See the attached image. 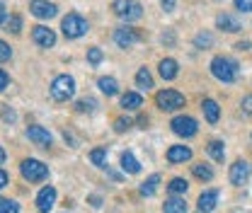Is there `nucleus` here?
<instances>
[{"label":"nucleus","mask_w":252,"mask_h":213,"mask_svg":"<svg viewBox=\"0 0 252 213\" xmlns=\"http://www.w3.org/2000/svg\"><path fill=\"white\" fill-rule=\"evenodd\" d=\"M73 94H75V80H73L70 75H59V78H54V83H51V97H54V99L68 102Z\"/></svg>","instance_id":"nucleus-5"},{"label":"nucleus","mask_w":252,"mask_h":213,"mask_svg":"<svg viewBox=\"0 0 252 213\" xmlns=\"http://www.w3.org/2000/svg\"><path fill=\"white\" fill-rule=\"evenodd\" d=\"M7 30L12 31V34H20V30H22V20H20V15H12V17L7 20Z\"/></svg>","instance_id":"nucleus-33"},{"label":"nucleus","mask_w":252,"mask_h":213,"mask_svg":"<svg viewBox=\"0 0 252 213\" xmlns=\"http://www.w3.org/2000/svg\"><path fill=\"white\" fill-rule=\"evenodd\" d=\"M175 2H177V0H160V5H162L165 12H172V10H175Z\"/></svg>","instance_id":"nucleus-37"},{"label":"nucleus","mask_w":252,"mask_h":213,"mask_svg":"<svg viewBox=\"0 0 252 213\" xmlns=\"http://www.w3.org/2000/svg\"><path fill=\"white\" fill-rule=\"evenodd\" d=\"M216 27L223 30V31H230V34L243 30V27H240V22H238L233 15H219V17H216Z\"/></svg>","instance_id":"nucleus-17"},{"label":"nucleus","mask_w":252,"mask_h":213,"mask_svg":"<svg viewBox=\"0 0 252 213\" xmlns=\"http://www.w3.org/2000/svg\"><path fill=\"white\" fill-rule=\"evenodd\" d=\"M7 83H10V78H7V73L5 70H0V92L7 88Z\"/></svg>","instance_id":"nucleus-38"},{"label":"nucleus","mask_w":252,"mask_h":213,"mask_svg":"<svg viewBox=\"0 0 252 213\" xmlns=\"http://www.w3.org/2000/svg\"><path fill=\"white\" fill-rule=\"evenodd\" d=\"M114 41L122 49H131L138 41V34H136V30H131V27H119V30L114 31Z\"/></svg>","instance_id":"nucleus-13"},{"label":"nucleus","mask_w":252,"mask_h":213,"mask_svg":"<svg viewBox=\"0 0 252 213\" xmlns=\"http://www.w3.org/2000/svg\"><path fill=\"white\" fill-rule=\"evenodd\" d=\"M235 7H238L240 12H250L252 10V0H235Z\"/></svg>","instance_id":"nucleus-36"},{"label":"nucleus","mask_w":252,"mask_h":213,"mask_svg":"<svg viewBox=\"0 0 252 213\" xmlns=\"http://www.w3.org/2000/svg\"><path fill=\"white\" fill-rule=\"evenodd\" d=\"M61 30L65 34V39H78V36H83L88 31V20L80 17V15H75V12H70V15L63 17Z\"/></svg>","instance_id":"nucleus-4"},{"label":"nucleus","mask_w":252,"mask_h":213,"mask_svg":"<svg viewBox=\"0 0 252 213\" xmlns=\"http://www.w3.org/2000/svg\"><path fill=\"white\" fill-rule=\"evenodd\" d=\"M216 206H219V191L216 189H209L199 196V211L201 213H211Z\"/></svg>","instance_id":"nucleus-14"},{"label":"nucleus","mask_w":252,"mask_h":213,"mask_svg":"<svg viewBox=\"0 0 252 213\" xmlns=\"http://www.w3.org/2000/svg\"><path fill=\"white\" fill-rule=\"evenodd\" d=\"M211 73L220 83H233L238 78V63L233 59H225V56H216L211 61Z\"/></svg>","instance_id":"nucleus-1"},{"label":"nucleus","mask_w":252,"mask_h":213,"mask_svg":"<svg viewBox=\"0 0 252 213\" xmlns=\"http://www.w3.org/2000/svg\"><path fill=\"white\" fill-rule=\"evenodd\" d=\"M191 172H194L196 180H204V182H211V180H214V170H211L209 165H204V162L191 165Z\"/></svg>","instance_id":"nucleus-23"},{"label":"nucleus","mask_w":252,"mask_h":213,"mask_svg":"<svg viewBox=\"0 0 252 213\" xmlns=\"http://www.w3.org/2000/svg\"><path fill=\"white\" fill-rule=\"evenodd\" d=\"M167 160H170L172 165L187 162V160H191V148H187V146H172V148L167 151Z\"/></svg>","instance_id":"nucleus-15"},{"label":"nucleus","mask_w":252,"mask_h":213,"mask_svg":"<svg viewBox=\"0 0 252 213\" xmlns=\"http://www.w3.org/2000/svg\"><path fill=\"white\" fill-rule=\"evenodd\" d=\"M122 167H124V172H128V175H138L141 172V162L133 157V152H128V151L122 155Z\"/></svg>","instance_id":"nucleus-21"},{"label":"nucleus","mask_w":252,"mask_h":213,"mask_svg":"<svg viewBox=\"0 0 252 213\" xmlns=\"http://www.w3.org/2000/svg\"><path fill=\"white\" fill-rule=\"evenodd\" d=\"M27 138H30L32 143H36V146H41V148H49L51 146V133L46 131V128H41V126H30L27 128Z\"/></svg>","instance_id":"nucleus-12"},{"label":"nucleus","mask_w":252,"mask_h":213,"mask_svg":"<svg viewBox=\"0 0 252 213\" xmlns=\"http://www.w3.org/2000/svg\"><path fill=\"white\" fill-rule=\"evenodd\" d=\"M75 109H78V112H83V114H85V112H88V114H93L94 109H97V102H94L93 97H85V99H78V104H75Z\"/></svg>","instance_id":"nucleus-29"},{"label":"nucleus","mask_w":252,"mask_h":213,"mask_svg":"<svg viewBox=\"0 0 252 213\" xmlns=\"http://www.w3.org/2000/svg\"><path fill=\"white\" fill-rule=\"evenodd\" d=\"M170 126H172V131L177 133V136H182V138H191V136H196V131H199V126H196V122L191 119V117H175L172 122H170Z\"/></svg>","instance_id":"nucleus-7"},{"label":"nucleus","mask_w":252,"mask_h":213,"mask_svg":"<svg viewBox=\"0 0 252 213\" xmlns=\"http://www.w3.org/2000/svg\"><path fill=\"white\" fill-rule=\"evenodd\" d=\"M32 39H34V44L49 49V46L56 44V31L49 30V27H44V25H36V27H32Z\"/></svg>","instance_id":"nucleus-9"},{"label":"nucleus","mask_w":252,"mask_h":213,"mask_svg":"<svg viewBox=\"0 0 252 213\" xmlns=\"http://www.w3.org/2000/svg\"><path fill=\"white\" fill-rule=\"evenodd\" d=\"M102 59H104L102 49H97V46H90V49H88V61L93 63V65H97V63H102Z\"/></svg>","instance_id":"nucleus-31"},{"label":"nucleus","mask_w":252,"mask_h":213,"mask_svg":"<svg viewBox=\"0 0 252 213\" xmlns=\"http://www.w3.org/2000/svg\"><path fill=\"white\" fill-rule=\"evenodd\" d=\"M10 56H12V49L0 39V61H10Z\"/></svg>","instance_id":"nucleus-35"},{"label":"nucleus","mask_w":252,"mask_h":213,"mask_svg":"<svg viewBox=\"0 0 252 213\" xmlns=\"http://www.w3.org/2000/svg\"><path fill=\"white\" fill-rule=\"evenodd\" d=\"M112 10H114V15H119L126 22H136L143 15V7H141L138 0H114L112 2Z\"/></svg>","instance_id":"nucleus-2"},{"label":"nucleus","mask_w":252,"mask_h":213,"mask_svg":"<svg viewBox=\"0 0 252 213\" xmlns=\"http://www.w3.org/2000/svg\"><path fill=\"white\" fill-rule=\"evenodd\" d=\"M128 128H131V119H117V122H114V131H117V133H124Z\"/></svg>","instance_id":"nucleus-34"},{"label":"nucleus","mask_w":252,"mask_h":213,"mask_svg":"<svg viewBox=\"0 0 252 213\" xmlns=\"http://www.w3.org/2000/svg\"><path fill=\"white\" fill-rule=\"evenodd\" d=\"M201 109H204V117H206V122H209V123L219 122L220 109H219V104H216L214 99H204V102H201Z\"/></svg>","instance_id":"nucleus-19"},{"label":"nucleus","mask_w":252,"mask_h":213,"mask_svg":"<svg viewBox=\"0 0 252 213\" xmlns=\"http://www.w3.org/2000/svg\"><path fill=\"white\" fill-rule=\"evenodd\" d=\"M156 102L162 112H177L180 107H185V94L177 90H160L156 94Z\"/></svg>","instance_id":"nucleus-6"},{"label":"nucleus","mask_w":252,"mask_h":213,"mask_svg":"<svg viewBox=\"0 0 252 213\" xmlns=\"http://www.w3.org/2000/svg\"><path fill=\"white\" fill-rule=\"evenodd\" d=\"M158 70H160L162 80H175L177 78V61L175 59H162L160 65H158Z\"/></svg>","instance_id":"nucleus-16"},{"label":"nucleus","mask_w":252,"mask_h":213,"mask_svg":"<svg viewBox=\"0 0 252 213\" xmlns=\"http://www.w3.org/2000/svg\"><path fill=\"white\" fill-rule=\"evenodd\" d=\"M2 162H5V151L0 148V165H2Z\"/></svg>","instance_id":"nucleus-45"},{"label":"nucleus","mask_w":252,"mask_h":213,"mask_svg":"<svg viewBox=\"0 0 252 213\" xmlns=\"http://www.w3.org/2000/svg\"><path fill=\"white\" fill-rule=\"evenodd\" d=\"M0 213H20V206H17L15 201H10V199H2V204H0Z\"/></svg>","instance_id":"nucleus-32"},{"label":"nucleus","mask_w":252,"mask_h":213,"mask_svg":"<svg viewBox=\"0 0 252 213\" xmlns=\"http://www.w3.org/2000/svg\"><path fill=\"white\" fill-rule=\"evenodd\" d=\"M167 189H170V194H175V196H180V194H187L189 182H187V180H182V177H175L172 182L167 184Z\"/></svg>","instance_id":"nucleus-25"},{"label":"nucleus","mask_w":252,"mask_h":213,"mask_svg":"<svg viewBox=\"0 0 252 213\" xmlns=\"http://www.w3.org/2000/svg\"><path fill=\"white\" fill-rule=\"evenodd\" d=\"M243 107H245V112H250V114H252V94H250V97H245Z\"/></svg>","instance_id":"nucleus-41"},{"label":"nucleus","mask_w":252,"mask_h":213,"mask_svg":"<svg viewBox=\"0 0 252 213\" xmlns=\"http://www.w3.org/2000/svg\"><path fill=\"white\" fill-rule=\"evenodd\" d=\"M162 211L165 213H187V201L180 199V196H172L162 204Z\"/></svg>","instance_id":"nucleus-20"},{"label":"nucleus","mask_w":252,"mask_h":213,"mask_svg":"<svg viewBox=\"0 0 252 213\" xmlns=\"http://www.w3.org/2000/svg\"><path fill=\"white\" fill-rule=\"evenodd\" d=\"M5 184H7V172H5V170H0V189H2Z\"/></svg>","instance_id":"nucleus-42"},{"label":"nucleus","mask_w":252,"mask_h":213,"mask_svg":"<svg viewBox=\"0 0 252 213\" xmlns=\"http://www.w3.org/2000/svg\"><path fill=\"white\" fill-rule=\"evenodd\" d=\"M248 177H250V165L245 160H235L230 165V184L243 186V184L248 182Z\"/></svg>","instance_id":"nucleus-10"},{"label":"nucleus","mask_w":252,"mask_h":213,"mask_svg":"<svg viewBox=\"0 0 252 213\" xmlns=\"http://www.w3.org/2000/svg\"><path fill=\"white\" fill-rule=\"evenodd\" d=\"M0 204H2V199H0Z\"/></svg>","instance_id":"nucleus-46"},{"label":"nucleus","mask_w":252,"mask_h":213,"mask_svg":"<svg viewBox=\"0 0 252 213\" xmlns=\"http://www.w3.org/2000/svg\"><path fill=\"white\" fill-rule=\"evenodd\" d=\"M90 201H93V206H94V209H97V206H102V199H99V196H93Z\"/></svg>","instance_id":"nucleus-43"},{"label":"nucleus","mask_w":252,"mask_h":213,"mask_svg":"<svg viewBox=\"0 0 252 213\" xmlns=\"http://www.w3.org/2000/svg\"><path fill=\"white\" fill-rule=\"evenodd\" d=\"M158 184H160V175H151V177L143 182V186H141V194H143V196H153Z\"/></svg>","instance_id":"nucleus-27"},{"label":"nucleus","mask_w":252,"mask_h":213,"mask_svg":"<svg viewBox=\"0 0 252 213\" xmlns=\"http://www.w3.org/2000/svg\"><path fill=\"white\" fill-rule=\"evenodd\" d=\"M56 204V189L54 186H44L39 194H36V209L39 213H49Z\"/></svg>","instance_id":"nucleus-11"},{"label":"nucleus","mask_w":252,"mask_h":213,"mask_svg":"<svg viewBox=\"0 0 252 213\" xmlns=\"http://www.w3.org/2000/svg\"><path fill=\"white\" fill-rule=\"evenodd\" d=\"M2 22H5V5L0 2V25H2Z\"/></svg>","instance_id":"nucleus-44"},{"label":"nucleus","mask_w":252,"mask_h":213,"mask_svg":"<svg viewBox=\"0 0 252 213\" xmlns=\"http://www.w3.org/2000/svg\"><path fill=\"white\" fill-rule=\"evenodd\" d=\"M2 119H5V122H15V112L5 107V109H2Z\"/></svg>","instance_id":"nucleus-39"},{"label":"nucleus","mask_w":252,"mask_h":213,"mask_svg":"<svg viewBox=\"0 0 252 213\" xmlns=\"http://www.w3.org/2000/svg\"><path fill=\"white\" fill-rule=\"evenodd\" d=\"M90 160H93L97 167H104V165H107V151H104V148H94V151L90 152Z\"/></svg>","instance_id":"nucleus-30"},{"label":"nucleus","mask_w":252,"mask_h":213,"mask_svg":"<svg viewBox=\"0 0 252 213\" xmlns=\"http://www.w3.org/2000/svg\"><path fill=\"white\" fill-rule=\"evenodd\" d=\"M194 46H196V49H211V46H214V36H211L209 31H199V34L194 36Z\"/></svg>","instance_id":"nucleus-28"},{"label":"nucleus","mask_w":252,"mask_h":213,"mask_svg":"<svg viewBox=\"0 0 252 213\" xmlns=\"http://www.w3.org/2000/svg\"><path fill=\"white\" fill-rule=\"evenodd\" d=\"M136 85H138L141 90H151V88H153V75H151L148 68H141V70L136 73Z\"/></svg>","instance_id":"nucleus-24"},{"label":"nucleus","mask_w":252,"mask_h":213,"mask_svg":"<svg viewBox=\"0 0 252 213\" xmlns=\"http://www.w3.org/2000/svg\"><path fill=\"white\" fill-rule=\"evenodd\" d=\"M206 151H209V155H211L216 162H223V157H225V148H223V143H220V141H211V143L206 146Z\"/></svg>","instance_id":"nucleus-26"},{"label":"nucleus","mask_w":252,"mask_h":213,"mask_svg":"<svg viewBox=\"0 0 252 213\" xmlns=\"http://www.w3.org/2000/svg\"><path fill=\"white\" fill-rule=\"evenodd\" d=\"M122 107L128 112H136V109L143 107V97L138 92H126V94H122Z\"/></svg>","instance_id":"nucleus-18"},{"label":"nucleus","mask_w":252,"mask_h":213,"mask_svg":"<svg viewBox=\"0 0 252 213\" xmlns=\"http://www.w3.org/2000/svg\"><path fill=\"white\" fill-rule=\"evenodd\" d=\"M20 172H22V177H25L27 182H44V180L49 177V167H46L44 162L34 160V157L22 160V165H20Z\"/></svg>","instance_id":"nucleus-3"},{"label":"nucleus","mask_w":252,"mask_h":213,"mask_svg":"<svg viewBox=\"0 0 252 213\" xmlns=\"http://www.w3.org/2000/svg\"><path fill=\"white\" fill-rule=\"evenodd\" d=\"M97 88L104 92L107 97H114V94L119 92V83H117L114 78H99V80H97Z\"/></svg>","instance_id":"nucleus-22"},{"label":"nucleus","mask_w":252,"mask_h":213,"mask_svg":"<svg viewBox=\"0 0 252 213\" xmlns=\"http://www.w3.org/2000/svg\"><path fill=\"white\" fill-rule=\"evenodd\" d=\"M30 12L39 20H51V17H56L59 7L54 2H46V0H30Z\"/></svg>","instance_id":"nucleus-8"},{"label":"nucleus","mask_w":252,"mask_h":213,"mask_svg":"<svg viewBox=\"0 0 252 213\" xmlns=\"http://www.w3.org/2000/svg\"><path fill=\"white\" fill-rule=\"evenodd\" d=\"M235 49H238V51H248V49H250V41H248V39H243V41H238V44H235Z\"/></svg>","instance_id":"nucleus-40"}]
</instances>
